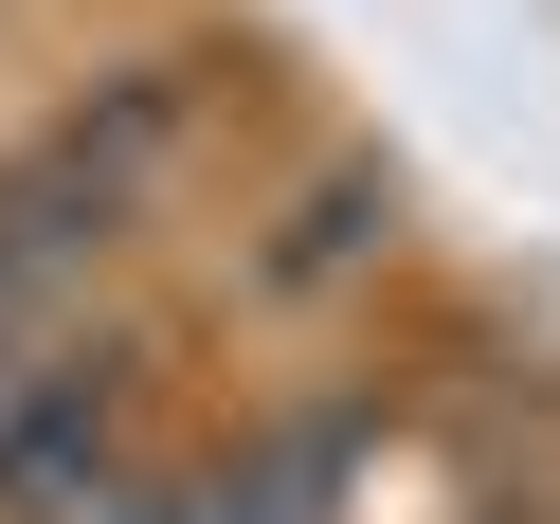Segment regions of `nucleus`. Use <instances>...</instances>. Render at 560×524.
Segmentation results:
<instances>
[{"instance_id": "3", "label": "nucleus", "mask_w": 560, "mask_h": 524, "mask_svg": "<svg viewBox=\"0 0 560 524\" xmlns=\"http://www.w3.org/2000/svg\"><path fill=\"white\" fill-rule=\"evenodd\" d=\"M362 254H380V182H307L290 218H271V254H254V290H271V307H326V290H343V271H362Z\"/></svg>"}, {"instance_id": "1", "label": "nucleus", "mask_w": 560, "mask_h": 524, "mask_svg": "<svg viewBox=\"0 0 560 524\" xmlns=\"http://www.w3.org/2000/svg\"><path fill=\"white\" fill-rule=\"evenodd\" d=\"M199 91L182 73H109L91 109H55L37 145H0V271L19 290H73V254H109L127 218H145V182L182 163Z\"/></svg>"}, {"instance_id": "2", "label": "nucleus", "mask_w": 560, "mask_h": 524, "mask_svg": "<svg viewBox=\"0 0 560 524\" xmlns=\"http://www.w3.org/2000/svg\"><path fill=\"white\" fill-rule=\"evenodd\" d=\"M127 416H145V362L127 343H37L0 380V524H55L91 488H127Z\"/></svg>"}]
</instances>
